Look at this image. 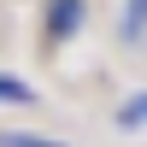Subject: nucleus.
Masks as SVG:
<instances>
[{
    "label": "nucleus",
    "mask_w": 147,
    "mask_h": 147,
    "mask_svg": "<svg viewBox=\"0 0 147 147\" xmlns=\"http://www.w3.org/2000/svg\"><path fill=\"white\" fill-rule=\"evenodd\" d=\"M77 18H82V0H53L47 30H53V35H71V30H77Z\"/></svg>",
    "instance_id": "f257e3e1"
},
{
    "label": "nucleus",
    "mask_w": 147,
    "mask_h": 147,
    "mask_svg": "<svg viewBox=\"0 0 147 147\" xmlns=\"http://www.w3.org/2000/svg\"><path fill=\"white\" fill-rule=\"evenodd\" d=\"M0 147H59V141H41V136H0Z\"/></svg>",
    "instance_id": "7ed1b4c3"
},
{
    "label": "nucleus",
    "mask_w": 147,
    "mask_h": 147,
    "mask_svg": "<svg viewBox=\"0 0 147 147\" xmlns=\"http://www.w3.org/2000/svg\"><path fill=\"white\" fill-rule=\"evenodd\" d=\"M136 118H147V94H141V100H136V106L124 112V124H136Z\"/></svg>",
    "instance_id": "20e7f679"
},
{
    "label": "nucleus",
    "mask_w": 147,
    "mask_h": 147,
    "mask_svg": "<svg viewBox=\"0 0 147 147\" xmlns=\"http://www.w3.org/2000/svg\"><path fill=\"white\" fill-rule=\"evenodd\" d=\"M35 94H30V82H18V77H6L0 71V106H30Z\"/></svg>",
    "instance_id": "f03ea898"
}]
</instances>
